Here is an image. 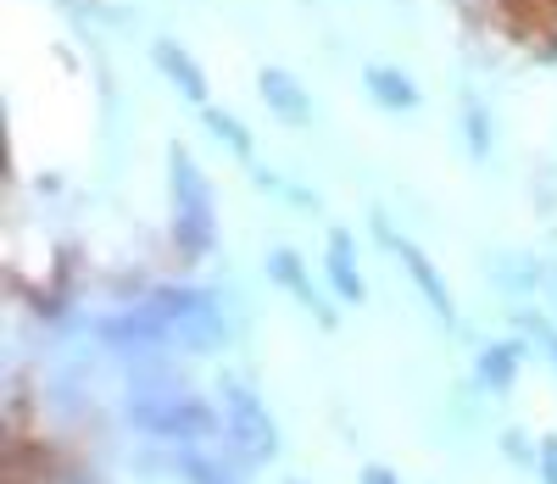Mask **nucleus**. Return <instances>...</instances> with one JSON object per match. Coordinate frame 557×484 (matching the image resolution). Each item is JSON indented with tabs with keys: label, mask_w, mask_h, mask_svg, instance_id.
Returning <instances> with one entry per match:
<instances>
[{
	"label": "nucleus",
	"mask_w": 557,
	"mask_h": 484,
	"mask_svg": "<svg viewBox=\"0 0 557 484\" xmlns=\"http://www.w3.org/2000/svg\"><path fill=\"white\" fill-rule=\"evenodd\" d=\"M123 418L134 434H146L157 446H218L228 440L223 401H207L196 390H173V396H128Z\"/></svg>",
	"instance_id": "f257e3e1"
},
{
	"label": "nucleus",
	"mask_w": 557,
	"mask_h": 484,
	"mask_svg": "<svg viewBox=\"0 0 557 484\" xmlns=\"http://www.w3.org/2000/svg\"><path fill=\"white\" fill-rule=\"evenodd\" d=\"M168 167H173V178H168V189H173V239H178V251L196 262V257H207L218 246L212 184L201 178L196 157L184 151V145H173V151H168Z\"/></svg>",
	"instance_id": "f03ea898"
},
{
	"label": "nucleus",
	"mask_w": 557,
	"mask_h": 484,
	"mask_svg": "<svg viewBox=\"0 0 557 484\" xmlns=\"http://www.w3.org/2000/svg\"><path fill=\"white\" fill-rule=\"evenodd\" d=\"M218 396H223L228 440L246 451V462H251V468L273 462V457H278V423H273V412L262 407V396L251 390V384H240V378H223Z\"/></svg>",
	"instance_id": "7ed1b4c3"
},
{
	"label": "nucleus",
	"mask_w": 557,
	"mask_h": 484,
	"mask_svg": "<svg viewBox=\"0 0 557 484\" xmlns=\"http://www.w3.org/2000/svg\"><path fill=\"white\" fill-rule=\"evenodd\" d=\"M246 451L235 440L218 446H173V473L184 484H246Z\"/></svg>",
	"instance_id": "20e7f679"
},
{
	"label": "nucleus",
	"mask_w": 557,
	"mask_h": 484,
	"mask_svg": "<svg viewBox=\"0 0 557 484\" xmlns=\"http://www.w3.org/2000/svg\"><path fill=\"white\" fill-rule=\"evenodd\" d=\"M380 239H385V251H396V262H401V268H407V278L418 284V296L430 301V312H435V318H441L446 328H457V301H451L446 278L435 273V262H430L424 251H418V246H412L407 234H396L391 223H380Z\"/></svg>",
	"instance_id": "39448f33"
},
{
	"label": "nucleus",
	"mask_w": 557,
	"mask_h": 484,
	"mask_svg": "<svg viewBox=\"0 0 557 484\" xmlns=\"http://www.w3.org/2000/svg\"><path fill=\"white\" fill-rule=\"evenodd\" d=\"M524 357H530L524 334L480 346V357H474V384H480V390H491V396H507V390H513V378H519V368H524Z\"/></svg>",
	"instance_id": "423d86ee"
},
{
	"label": "nucleus",
	"mask_w": 557,
	"mask_h": 484,
	"mask_svg": "<svg viewBox=\"0 0 557 484\" xmlns=\"http://www.w3.org/2000/svg\"><path fill=\"white\" fill-rule=\"evenodd\" d=\"M268 278L278 284V289H290V296L323 323V328H335V312H330V301H323L318 296V284H312V273L301 268V257L296 251H285V246H278V251H268Z\"/></svg>",
	"instance_id": "0eeeda50"
},
{
	"label": "nucleus",
	"mask_w": 557,
	"mask_h": 484,
	"mask_svg": "<svg viewBox=\"0 0 557 484\" xmlns=\"http://www.w3.org/2000/svg\"><path fill=\"white\" fill-rule=\"evenodd\" d=\"M151 62L168 73V84L184 95V101H196V107H207V73H201V62L184 51L178 39H157L151 45Z\"/></svg>",
	"instance_id": "6e6552de"
},
{
	"label": "nucleus",
	"mask_w": 557,
	"mask_h": 484,
	"mask_svg": "<svg viewBox=\"0 0 557 484\" xmlns=\"http://www.w3.org/2000/svg\"><path fill=\"white\" fill-rule=\"evenodd\" d=\"M262 101H268V112L278 117V123H290V128H301V123H312V101H307V89L285 73V67H262Z\"/></svg>",
	"instance_id": "1a4fd4ad"
},
{
	"label": "nucleus",
	"mask_w": 557,
	"mask_h": 484,
	"mask_svg": "<svg viewBox=\"0 0 557 484\" xmlns=\"http://www.w3.org/2000/svg\"><path fill=\"white\" fill-rule=\"evenodd\" d=\"M323 273H330L335 296H346L351 307L368 296V284H362V273H357V251H351V239H346L341 228L330 234V251H323Z\"/></svg>",
	"instance_id": "9d476101"
},
{
	"label": "nucleus",
	"mask_w": 557,
	"mask_h": 484,
	"mask_svg": "<svg viewBox=\"0 0 557 484\" xmlns=\"http://www.w3.org/2000/svg\"><path fill=\"white\" fill-rule=\"evenodd\" d=\"M362 84H368V95H374L380 107H391V112H412L424 95H418V84L407 78V73H396V67H385V62H374V67H362Z\"/></svg>",
	"instance_id": "9b49d317"
},
{
	"label": "nucleus",
	"mask_w": 557,
	"mask_h": 484,
	"mask_svg": "<svg viewBox=\"0 0 557 484\" xmlns=\"http://www.w3.org/2000/svg\"><path fill=\"white\" fill-rule=\"evenodd\" d=\"M207 128L228 145V151H235L240 162H251L257 151H251V134H246V123L235 117V112H223V107H207Z\"/></svg>",
	"instance_id": "f8f14e48"
},
{
	"label": "nucleus",
	"mask_w": 557,
	"mask_h": 484,
	"mask_svg": "<svg viewBox=\"0 0 557 484\" xmlns=\"http://www.w3.org/2000/svg\"><path fill=\"white\" fill-rule=\"evenodd\" d=\"M462 134H469V151L485 162V157H491V117H485L474 101H462Z\"/></svg>",
	"instance_id": "ddd939ff"
},
{
	"label": "nucleus",
	"mask_w": 557,
	"mask_h": 484,
	"mask_svg": "<svg viewBox=\"0 0 557 484\" xmlns=\"http://www.w3.org/2000/svg\"><path fill=\"white\" fill-rule=\"evenodd\" d=\"M535 278H541V273H535L530 257H524V262H519V257H502V268H496V284L513 289V296H519V289H535Z\"/></svg>",
	"instance_id": "4468645a"
},
{
	"label": "nucleus",
	"mask_w": 557,
	"mask_h": 484,
	"mask_svg": "<svg viewBox=\"0 0 557 484\" xmlns=\"http://www.w3.org/2000/svg\"><path fill=\"white\" fill-rule=\"evenodd\" d=\"M502 457H507V462H519V468H535L541 440H530L524 429H507V434H502Z\"/></svg>",
	"instance_id": "2eb2a0df"
},
{
	"label": "nucleus",
	"mask_w": 557,
	"mask_h": 484,
	"mask_svg": "<svg viewBox=\"0 0 557 484\" xmlns=\"http://www.w3.org/2000/svg\"><path fill=\"white\" fill-rule=\"evenodd\" d=\"M519 323H524V334L535 346H546V357H552V368H557V328L541 318V312H519Z\"/></svg>",
	"instance_id": "dca6fc26"
},
{
	"label": "nucleus",
	"mask_w": 557,
	"mask_h": 484,
	"mask_svg": "<svg viewBox=\"0 0 557 484\" xmlns=\"http://www.w3.org/2000/svg\"><path fill=\"white\" fill-rule=\"evenodd\" d=\"M535 473H541V484H557V434H546V440H541Z\"/></svg>",
	"instance_id": "f3484780"
},
{
	"label": "nucleus",
	"mask_w": 557,
	"mask_h": 484,
	"mask_svg": "<svg viewBox=\"0 0 557 484\" xmlns=\"http://www.w3.org/2000/svg\"><path fill=\"white\" fill-rule=\"evenodd\" d=\"M357 484H401V473H396L391 462H368V468L357 473Z\"/></svg>",
	"instance_id": "a211bd4d"
},
{
	"label": "nucleus",
	"mask_w": 557,
	"mask_h": 484,
	"mask_svg": "<svg viewBox=\"0 0 557 484\" xmlns=\"http://www.w3.org/2000/svg\"><path fill=\"white\" fill-rule=\"evenodd\" d=\"M57 484H96V479H57Z\"/></svg>",
	"instance_id": "6ab92c4d"
},
{
	"label": "nucleus",
	"mask_w": 557,
	"mask_h": 484,
	"mask_svg": "<svg viewBox=\"0 0 557 484\" xmlns=\"http://www.w3.org/2000/svg\"><path fill=\"white\" fill-rule=\"evenodd\" d=\"M552 284H557V268H552Z\"/></svg>",
	"instance_id": "aec40b11"
},
{
	"label": "nucleus",
	"mask_w": 557,
	"mask_h": 484,
	"mask_svg": "<svg viewBox=\"0 0 557 484\" xmlns=\"http://www.w3.org/2000/svg\"><path fill=\"white\" fill-rule=\"evenodd\" d=\"M290 484H307V479H290Z\"/></svg>",
	"instance_id": "412c9836"
}]
</instances>
